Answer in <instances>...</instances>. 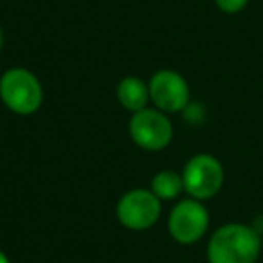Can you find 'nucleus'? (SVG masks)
I'll list each match as a JSON object with an SVG mask.
<instances>
[{"label": "nucleus", "instance_id": "f257e3e1", "mask_svg": "<svg viewBox=\"0 0 263 263\" xmlns=\"http://www.w3.org/2000/svg\"><path fill=\"white\" fill-rule=\"evenodd\" d=\"M261 254V234L241 222L216 227L205 247L208 263H258Z\"/></svg>", "mask_w": 263, "mask_h": 263}, {"label": "nucleus", "instance_id": "f03ea898", "mask_svg": "<svg viewBox=\"0 0 263 263\" xmlns=\"http://www.w3.org/2000/svg\"><path fill=\"white\" fill-rule=\"evenodd\" d=\"M0 99L16 116H33L44 103V87L33 70L11 67L0 76Z\"/></svg>", "mask_w": 263, "mask_h": 263}, {"label": "nucleus", "instance_id": "7ed1b4c3", "mask_svg": "<svg viewBox=\"0 0 263 263\" xmlns=\"http://www.w3.org/2000/svg\"><path fill=\"white\" fill-rule=\"evenodd\" d=\"M184 191L195 200H211L222 191L226 182L223 164L211 154H197L184 164Z\"/></svg>", "mask_w": 263, "mask_h": 263}, {"label": "nucleus", "instance_id": "20e7f679", "mask_svg": "<svg viewBox=\"0 0 263 263\" xmlns=\"http://www.w3.org/2000/svg\"><path fill=\"white\" fill-rule=\"evenodd\" d=\"M128 134L132 141L146 152H162L173 141V123L168 114L154 106L132 114L128 121Z\"/></svg>", "mask_w": 263, "mask_h": 263}, {"label": "nucleus", "instance_id": "39448f33", "mask_svg": "<svg viewBox=\"0 0 263 263\" xmlns=\"http://www.w3.org/2000/svg\"><path fill=\"white\" fill-rule=\"evenodd\" d=\"M162 202L150 187H134L117 200L116 216L130 231H148L159 222Z\"/></svg>", "mask_w": 263, "mask_h": 263}, {"label": "nucleus", "instance_id": "423d86ee", "mask_svg": "<svg viewBox=\"0 0 263 263\" xmlns=\"http://www.w3.org/2000/svg\"><path fill=\"white\" fill-rule=\"evenodd\" d=\"M209 211L204 202L187 197L173 204L168 215V233L177 243L193 245L209 231Z\"/></svg>", "mask_w": 263, "mask_h": 263}, {"label": "nucleus", "instance_id": "0eeeda50", "mask_svg": "<svg viewBox=\"0 0 263 263\" xmlns=\"http://www.w3.org/2000/svg\"><path fill=\"white\" fill-rule=\"evenodd\" d=\"M150 101L157 110L164 114H179L190 106V83L180 72L173 69H161L148 80Z\"/></svg>", "mask_w": 263, "mask_h": 263}, {"label": "nucleus", "instance_id": "6e6552de", "mask_svg": "<svg viewBox=\"0 0 263 263\" xmlns=\"http://www.w3.org/2000/svg\"><path fill=\"white\" fill-rule=\"evenodd\" d=\"M117 101L128 112L136 114L139 110L146 108L150 103V88L148 81L139 76H126L117 83L116 88Z\"/></svg>", "mask_w": 263, "mask_h": 263}, {"label": "nucleus", "instance_id": "1a4fd4ad", "mask_svg": "<svg viewBox=\"0 0 263 263\" xmlns=\"http://www.w3.org/2000/svg\"><path fill=\"white\" fill-rule=\"evenodd\" d=\"M150 190L161 202L177 200L184 193L182 173H177L173 170H162L155 173L150 182Z\"/></svg>", "mask_w": 263, "mask_h": 263}, {"label": "nucleus", "instance_id": "9d476101", "mask_svg": "<svg viewBox=\"0 0 263 263\" xmlns=\"http://www.w3.org/2000/svg\"><path fill=\"white\" fill-rule=\"evenodd\" d=\"M215 6L226 15H238L249 6V0H215Z\"/></svg>", "mask_w": 263, "mask_h": 263}, {"label": "nucleus", "instance_id": "9b49d317", "mask_svg": "<svg viewBox=\"0 0 263 263\" xmlns=\"http://www.w3.org/2000/svg\"><path fill=\"white\" fill-rule=\"evenodd\" d=\"M0 263H11V259L8 258V254L4 251H0Z\"/></svg>", "mask_w": 263, "mask_h": 263}, {"label": "nucleus", "instance_id": "f8f14e48", "mask_svg": "<svg viewBox=\"0 0 263 263\" xmlns=\"http://www.w3.org/2000/svg\"><path fill=\"white\" fill-rule=\"evenodd\" d=\"M4 47V31H2V26H0V51Z\"/></svg>", "mask_w": 263, "mask_h": 263}, {"label": "nucleus", "instance_id": "ddd939ff", "mask_svg": "<svg viewBox=\"0 0 263 263\" xmlns=\"http://www.w3.org/2000/svg\"><path fill=\"white\" fill-rule=\"evenodd\" d=\"M261 252H263V233H261Z\"/></svg>", "mask_w": 263, "mask_h": 263}]
</instances>
